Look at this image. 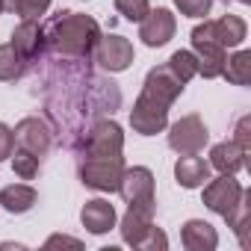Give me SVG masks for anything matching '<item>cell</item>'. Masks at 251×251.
<instances>
[{
	"label": "cell",
	"mask_w": 251,
	"mask_h": 251,
	"mask_svg": "<svg viewBox=\"0 0 251 251\" xmlns=\"http://www.w3.org/2000/svg\"><path fill=\"white\" fill-rule=\"evenodd\" d=\"M42 27H45V48L68 62H86L100 39V24L92 15H80L68 9L50 15Z\"/></svg>",
	"instance_id": "obj_1"
},
{
	"label": "cell",
	"mask_w": 251,
	"mask_h": 251,
	"mask_svg": "<svg viewBox=\"0 0 251 251\" xmlns=\"http://www.w3.org/2000/svg\"><path fill=\"white\" fill-rule=\"evenodd\" d=\"M154 213L157 210H145V207H127L124 213L118 230H121V239L133 245V248H142V251H166L169 248V236L154 225Z\"/></svg>",
	"instance_id": "obj_2"
},
{
	"label": "cell",
	"mask_w": 251,
	"mask_h": 251,
	"mask_svg": "<svg viewBox=\"0 0 251 251\" xmlns=\"http://www.w3.org/2000/svg\"><path fill=\"white\" fill-rule=\"evenodd\" d=\"M124 157H95V154H80L77 163V177L83 186L95 189V192H118L121 175H124Z\"/></svg>",
	"instance_id": "obj_3"
},
{
	"label": "cell",
	"mask_w": 251,
	"mask_h": 251,
	"mask_svg": "<svg viewBox=\"0 0 251 251\" xmlns=\"http://www.w3.org/2000/svg\"><path fill=\"white\" fill-rule=\"evenodd\" d=\"M189 42H192V53H195V59H198V74H201L204 80L222 77L227 50L219 45V39H216V33H213V21L204 18V24H195L192 33H189Z\"/></svg>",
	"instance_id": "obj_4"
},
{
	"label": "cell",
	"mask_w": 251,
	"mask_h": 251,
	"mask_svg": "<svg viewBox=\"0 0 251 251\" xmlns=\"http://www.w3.org/2000/svg\"><path fill=\"white\" fill-rule=\"evenodd\" d=\"M210 142V130L198 112L180 115L169 127V148L175 154H201Z\"/></svg>",
	"instance_id": "obj_5"
},
{
	"label": "cell",
	"mask_w": 251,
	"mask_h": 251,
	"mask_svg": "<svg viewBox=\"0 0 251 251\" xmlns=\"http://www.w3.org/2000/svg\"><path fill=\"white\" fill-rule=\"evenodd\" d=\"M124 151V130L112 118H100L83 133L80 139V154H95V157H115Z\"/></svg>",
	"instance_id": "obj_6"
},
{
	"label": "cell",
	"mask_w": 251,
	"mask_h": 251,
	"mask_svg": "<svg viewBox=\"0 0 251 251\" xmlns=\"http://www.w3.org/2000/svg\"><path fill=\"white\" fill-rule=\"evenodd\" d=\"M118 195L124 198L127 207H145V210H157V192H154V172L145 166H133L124 169L121 183H118Z\"/></svg>",
	"instance_id": "obj_7"
},
{
	"label": "cell",
	"mask_w": 251,
	"mask_h": 251,
	"mask_svg": "<svg viewBox=\"0 0 251 251\" xmlns=\"http://www.w3.org/2000/svg\"><path fill=\"white\" fill-rule=\"evenodd\" d=\"M169 109H172L169 103H163V100L139 92V98H136V103L130 109V127H133V133H139V136H157V133H163L166 124H169Z\"/></svg>",
	"instance_id": "obj_8"
},
{
	"label": "cell",
	"mask_w": 251,
	"mask_h": 251,
	"mask_svg": "<svg viewBox=\"0 0 251 251\" xmlns=\"http://www.w3.org/2000/svg\"><path fill=\"white\" fill-rule=\"evenodd\" d=\"M92 56H95V62H98L103 71L121 74V71H127V68L133 65L136 50H133L130 39H124V36H118V33H109V36L100 33V39H98Z\"/></svg>",
	"instance_id": "obj_9"
},
{
	"label": "cell",
	"mask_w": 251,
	"mask_h": 251,
	"mask_svg": "<svg viewBox=\"0 0 251 251\" xmlns=\"http://www.w3.org/2000/svg\"><path fill=\"white\" fill-rule=\"evenodd\" d=\"M201 189H204V207L213 210V213L222 216V219H227V216L233 213V207L239 204V198H242V192H245V186L236 180V175L210 177Z\"/></svg>",
	"instance_id": "obj_10"
},
{
	"label": "cell",
	"mask_w": 251,
	"mask_h": 251,
	"mask_svg": "<svg viewBox=\"0 0 251 251\" xmlns=\"http://www.w3.org/2000/svg\"><path fill=\"white\" fill-rule=\"evenodd\" d=\"M15 148L33 154L36 160H45L53 148V130L48 127V121L39 115H27L15 124Z\"/></svg>",
	"instance_id": "obj_11"
},
{
	"label": "cell",
	"mask_w": 251,
	"mask_h": 251,
	"mask_svg": "<svg viewBox=\"0 0 251 251\" xmlns=\"http://www.w3.org/2000/svg\"><path fill=\"white\" fill-rule=\"evenodd\" d=\"M175 30H177V18H175V12L166 9V6L151 9V12L139 21V39H142V45H148V48H163V45H169V42L175 39Z\"/></svg>",
	"instance_id": "obj_12"
},
{
	"label": "cell",
	"mask_w": 251,
	"mask_h": 251,
	"mask_svg": "<svg viewBox=\"0 0 251 251\" xmlns=\"http://www.w3.org/2000/svg\"><path fill=\"white\" fill-rule=\"evenodd\" d=\"M183 89H186V83H183L169 65L151 68V71L145 74V83H142V92H145V95H151V98H157V100H163V103H169V106L183 95Z\"/></svg>",
	"instance_id": "obj_13"
},
{
	"label": "cell",
	"mask_w": 251,
	"mask_h": 251,
	"mask_svg": "<svg viewBox=\"0 0 251 251\" xmlns=\"http://www.w3.org/2000/svg\"><path fill=\"white\" fill-rule=\"evenodd\" d=\"M27 62L39 59L42 50H45V27L42 21H30V18H21V24L12 30V42H9Z\"/></svg>",
	"instance_id": "obj_14"
},
{
	"label": "cell",
	"mask_w": 251,
	"mask_h": 251,
	"mask_svg": "<svg viewBox=\"0 0 251 251\" xmlns=\"http://www.w3.org/2000/svg\"><path fill=\"white\" fill-rule=\"evenodd\" d=\"M115 207L106 201V198H89L86 204H83V210H80V222H83V227L89 230V233H95V236H100V233H109L112 227H115Z\"/></svg>",
	"instance_id": "obj_15"
},
{
	"label": "cell",
	"mask_w": 251,
	"mask_h": 251,
	"mask_svg": "<svg viewBox=\"0 0 251 251\" xmlns=\"http://www.w3.org/2000/svg\"><path fill=\"white\" fill-rule=\"evenodd\" d=\"M175 180L183 189H201L210 180V163L198 154H180L175 163Z\"/></svg>",
	"instance_id": "obj_16"
},
{
	"label": "cell",
	"mask_w": 251,
	"mask_h": 251,
	"mask_svg": "<svg viewBox=\"0 0 251 251\" xmlns=\"http://www.w3.org/2000/svg\"><path fill=\"white\" fill-rule=\"evenodd\" d=\"M210 169H216L219 175H236V172H242L245 166H248V157L242 154V148L233 142V139H227V142H216L213 148H210Z\"/></svg>",
	"instance_id": "obj_17"
},
{
	"label": "cell",
	"mask_w": 251,
	"mask_h": 251,
	"mask_svg": "<svg viewBox=\"0 0 251 251\" xmlns=\"http://www.w3.org/2000/svg\"><path fill=\"white\" fill-rule=\"evenodd\" d=\"M180 242H183V248H189V251H213V248L219 245V233H216V227H213L210 222H204V219H189V222H183V227H180Z\"/></svg>",
	"instance_id": "obj_18"
},
{
	"label": "cell",
	"mask_w": 251,
	"mask_h": 251,
	"mask_svg": "<svg viewBox=\"0 0 251 251\" xmlns=\"http://www.w3.org/2000/svg\"><path fill=\"white\" fill-rule=\"evenodd\" d=\"M39 201V192L30 186V183H9L0 189V207H3L9 216H24L36 207Z\"/></svg>",
	"instance_id": "obj_19"
},
{
	"label": "cell",
	"mask_w": 251,
	"mask_h": 251,
	"mask_svg": "<svg viewBox=\"0 0 251 251\" xmlns=\"http://www.w3.org/2000/svg\"><path fill=\"white\" fill-rule=\"evenodd\" d=\"M213 33H216V39H219V45L227 50V48H239L242 42H245V36H248V24L239 18V15H222V18H216L213 21Z\"/></svg>",
	"instance_id": "obj_20"
},
{
	"label": "cell",
	"mask_w": 251,
	"mask_h": 251,
	"mask_svg": "<svg viewBox=\"0 0 251 251\" xmlns=\"http://www.w3.org/2000/svg\"><path fill=\"white\" fill-rule=\"evenodd\" d=\"M222 77L233 86H248L251 83V50H236L233 56H225Z\"/></svg>",
	"instance_id": "obj_21"
},
{
	"label": "cell",
	"mask_w": 251,
	"mask_h": 251,
	"mask_svg": "<svg viewBox=\"0 0 251 251\" xmlns=\"http://www.w3.org/2000/svg\"><path fill=\"white\" fill-rule=\"evenodd\" d=\"M27 59L12 48V45H0V83H15L27 74Z\"/></svg>",
	"instance_id": "obj_22"
},
{
	"label": "cell",
	"mask_w": 251,
	"mask_h": 251,
	"mask_svg": "<svg viewBox=\"0 0 251 251\" xmlns=\"http://www.w3.org/2000/svg\"><path fill=\"white\" fill-rule=\"evenodd\" d=\"M248 219H251V192L245 189V192H242V198H239V204L233 207V213L225 219V222H227V227L236 233V239H239V245H242V248H248Z\"/></svg>",
	"instance_id": "obj_23"
},
{
	"label": "cell",
	"mask_w": 251,
	"mask_h": 251,
	"mask_svg": "<svg viewBox=\"0 0 251 251\" xmlns=\"http://www.w3.org/2000/svg\"><path fill=\"white\" fill-rule=\"evenodd\" d=\"M183 83H189L192 77H198V59H195V53L192 50H175L172 56H169V62H166Z\"/></svg>",
	"instance_id": "obj_24"
},
{
	"label": "cell",
	"mask_w": 251,
	"mask_h": 251,
	"mask_svg": "<svg viewBox=\"0 0 251 251\" xmlns=\"http://www.w3.org/2000/svg\"><path fill=\"white\" fill-rule=\"evenodd\" d=\"M9 160H12V169H15V175H18L21 180H33V177H39V169H42V160H36L33 154H27V151H21V148H15Z\"/></svg>",
	"instance_id": "obj_25"
},
{
	"label": "cell",
	"mask_w": 251,
	"mask_h": 251,
	"mask_svg": "<svg viewBox=\"0 0 251 251\" xmlns=\"http://www.w3.org/2000/svg\"><path fill=\"white\" fill-rule=\"evenodd\" d=\"M112 3L124 21H136V24L151 12V0H112Z\"/></svg>",
	"instance_id": "obj_26"
},
{
	"label": "cell",
	"mask_w": 251,
	"mask_h": 251,
	"mask_svg": "<svg viewBox=\"0 0 251 251\" xmlns=\"http://www.w3.org/2000/svg\"><path fill=\"white\" fill-rule=\"evenodd\" d=\"M48 9H50V0H15V15L30 21H42Z\"/></svg>",
	"instance_id": "obj_27"
},
{
	"label": "cell",
	"mask_w": 251,
	"mask_h": 251,
	"mask_svg": "<svg viewBox=\"0 0 251 251\" xmlns=\"http://www.w3.org/2000/svg\"><path fill=\"white\" fill-rule=\"evenodd\" d=\"M175 6L186 18H207L213 9V0H175Z\"/></svg>",
	"instance_id": "obj_28"
},
{
	"label": "cell",
	"mask_w": 251,
	"mask_h": 251,
	"mask_svg": "<svg viewBox=\"0 0 251 251\" xmlns=\"http://www.w3.org/2000/svg\"><path fill=\"white\" fill-rule=\"evenodd\" d=\"M233 142L242 148L245 157L251 154V115H242V118L236 121V127H233Z\"/></svg>",
	"instance_id": "obj_29"
},
{
	"label": "cell",
	"mask_w": 251,
	"mask_h": 251,
	"mask_svg": "<svg viewBox=\"0 0 251 251\" xmlns=\"http://www.w3.org/2000/svg\"><path fill=\"white\" fill-rule=\"evenodd\" d=\"M12 151H15V133H12L9 124L0 121V163L9 160V157H12Z\"/></svg>",
	"instance_id": "obj_30"
},
{
	"label": "cell",
	"mask_w": 251,
	"mask_h": 251,
	"mask_svg": "<svg viewBox=\"0 0 251 251\" xmlns=\"http://www.w3.org/2000/svg\"><path fill=\"white\" fill-rule=\"evenodd\" d=\"M53 245H71V248H80L83 242L74 239V236H59V233H56V236H50V239L45 242V248H53Z\"/></svg>",
	"instance_id": "obj_31"
},
{
	"label": "cell",
	"mask_w": 251,
	"mask_h": 251,
	"mask_svg": "<svg viewBox=\"0 0 251 251\" xmlns=\"http://www.w3.org/2000/svg\"><path fill=\"white\" fill-rule=\"evenodd\" d=\"M6 3V12H15V0H3Z\"/></svg>",
	"instance_id": "obj_32"
},
{
	"label": "cell",
	"mask_w": 251,
	"mask_h": 251,
	"mask_svg": "<svg viewBox=\"0 0 251 251\" xmlns=\"http://www.w3.org/2000/svg\"><path fill=\"white\" fill-rule=\"evenodd\" d=\"M6 12V3H3V0H0V15H3Z\"/></svg>",
	"instance_id": "obj_33"
},
{
	"label": "cell",
	"mask_w": 251,
	"mask_h": 251,
	"mask_svg": "<svg viewBox=\"0 0 251 251\" xmlns=\"http://www.w3.org/2000/svg\"><path fill=\"white\" fill-rule=\"evenodd\" d=\"M236 3H251V0H236Z\"/></svg>",
	"instance_id": "obj_34"
}]
</instances>
